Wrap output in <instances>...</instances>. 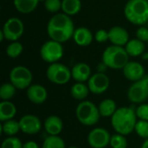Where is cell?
<instances>
[{
    "mask_svg": "<svg viewBox=\"0 0 148 148\" xmlns=\"http://www.w3.org/2000/svg\"><path fill=\"white\" fill-rule=\"evenodd\" d=\"M75 27L71 16L64 13L54 14L47 23V34L49 39L64 43L73 37Z\"/></svg>",
    "mask_w": 148,
    "mask_h": 148,
    "instance_id": "6da1fadb",
    "label": "cell"
},
{
    "mask_svg": "<svg viewBox=\"0 0 148 148\" xmlns=\"http://www.w3.org/2000/svg\"><path fill=\"white\" fill-rule=\"evenodd\" d=\"M137 121L136 111L128 107L119 108L111 117V124L115 132L125 136L134 131Z\"/></svg>",
    "mask_w": 148,
    "mask_h": 148,
    "instance_id": "7a4b0ae2",
    "label": "cell"
},
{
    "mask_svg": "<svg viewBox=\"0 0 148 148\" xmlns=\"http://www.w3.org/2000/svg\"><path fill=\"white\" fill-rule=\"evenodd\" d=\"M124 16L134 25H146L148 21V0H128L124 7Z\"/></svg>",
    "mask_w": 148,
    "mask_h": 148,
    "instance_id": "3957f363",
    "label": "cell"
},
{
    "mask_svg": "<svg viewBox=\"0 0 148 148\" xmlns=\"http://www.w3.org/2000/svg\"><path fill=\"white\" fill-rule=\"evenodd\" d=\"M129 56L124 47L110 45L107 47L101 56L103 62L108 69H123L129 62Z\"/></svg>",
    "mask_w": 148,
    "mask_h": 148,
    "instance_id": "277c9868",
    "label": "cell"
},
{
    "mask_svg": "<svg viewBox=\"0 0 148 148\" xmlns=\"http://www.w3.org/2000/svg\"><path fill=\"white\" fill-rule=\"evenodd\" d=\"M75 115L78 121L84 126L95 125L101 117L98 107L89 101H82L75 109Z\"/></svg>",
    "mask_w": 148,
    "mask_h": 148,
    "instance_id": "5b68a950",
    "label": "cell"
},
{
    "mask_svg": "<svg viewBox=\"0 0 148 148\" xmlns=\"http://www.w3.org/2000/svg\"><path fill=\"white\" fill-rule=\"evenodd\" d=\"M46 76L49 82L56 85H64L67 84L72 78L71 69L66 65L55 62L49 64L46 70Z\"/></svg>",
    "mask_w": 148,
    "mask_h": 148,
    "instance_id": "8992f818",
    "label": "cell"
},
{
    "mask_svg": "<svg viewBox=\"0 0 148 148\" xmlns=\"http://www.w3.org/2000/svg\"><path fill=\"white\" fill-rule=\"evenodd\" d=\"M63 54L64 49L62 43L53 41L51 39L46 41L40 49L41 58L49 64L58 62V61L62 58Z\"/></svg>",
    "mask_w": 148,
    "mask_h": 148,
    "instance_id": "52a82bcc",
    "label": "cell"
},
{
    "mask_svg": "<svg viewBox=\"0 0 148 148\" xmlns=\"http://www.w3.org/2000/svg\"><path fill=\"white\" fill-rule=\"evenodd\" d=\"M4 36V39L11 42L18 41L23 35L24 32V24L23 21L16 16L8 18L0 30Z\"/></svg>",
    "mask_w": 148,
    "mask_h": 148,
    "instance_id": "ba28073f",
    "label": "cell"
},
{
    "mask_svg": "<svg viewBox=\"0 0 148 148\" xmlns=\"http://www.w3.org/2000/svg\"><path fill=\"white\" fill-rule=\"evenodd\" d=\"M31 71L25 66H16L10 72V81L17 89L28 88L32 82Z\"/></svg>",
    "mask_w": 148,
    "mask_h": 148,
    "instance_id": "9c48e42d",
    "label": "cell"
},
{
    "mask_svg": "<svg viewBox=\"0 0 148 148\" xmlns=\"http://www.w3.org/2000/svg\"><path fill=\"white\" fill-rule=\"evenodd\" d=\"M128 100L135 104L142 103L148 99V75L134 82L127 90Z\"/></svg>",
    "mask_w": 148,
    "mask_h": 148,
    "instance_id": "30bf717a",
    "label": "cell"
},
{
    "mask_svg": "<svg viewBox=\"0 0 148 148\" xmlns=\"http://www.w3.org/2000/svg\"><path fill=\"white\" fill-rule=\"evenodd\" d=\"M111 135L109 132L102 127L91 130L88 135V143L92 148H104L110 144Z\"/></svg>",
    "mask_w": 148,
    "mask_h": 148,
    "instance_id": "8fae6325",
    "label": "cell"
},
{
    "mask_svg": "<svg viewBox=\"0 0 148 148\" xmlns=\"http://www.w3.org/2000/svg\"><path fill=\"white\" fill-rule=\"evenodd\" d=\"M110 85V80L105 73H95L91 75L88 81L89 91L94 95H101L108 90Z\"/></svg>",
    "mask_w": 148,
    "mask_h": 148,
    "instance_id": "7c38bea8",
    "label": "cell"
},
{
    "mask_svg": "<svg viewBox=\"0 0 148 148\" xmlns=\"http://www.w3.org/2000/svg\"><path fill=\"white\" fill-rule=\"evenodd\" d=\"M20 129L23 133L29 135L36 134L42 128L40 119L34 114H25L19 120Z\"/></svg>",
    "mask_w": 148,
    "mask_h": 148,
    "instance_id": "4fadbf2b",
    "label": "cell"
},
{
    "mask_svg": "<svg viewBox=\"0 0 148 148\" xmlns=\"http://www.w3.org/2000/svg\"><path fill=\"white\" fill-rule=\"evenodd\" d=\"M123 70V75L128 80L133 82H135L137 81H140L147 74L145 68L143 65L138 62H128V63L124 67Z\"/></svg>",
    "mask_w": 148,
    "mask_h": 148,
    "instance_id": "5bb4252c",
    "label": "cell"
},
{
    "mask_svg": "<svg viewBox=\"0 0 148 148\" xmlns=\"http://www.w3.org/2000/svg\"><path fill=\"white\" fill-rule=\"evenodd\" d=\"M109 42L112 45L125 47L130 40L128 31L122 26H113L109 30Z\"/></svg>",
    "mask_w": 148,
    "mask_h": 148,
    "instance_id": "9a60e30c",
    "label": "cell"
},
{
    "mask_svg": "<svg viewBox=\"0 0 148 148\" xmlns=\"http://www.w3.org/2000/svg\"><path fill=\"white\" fill-rule=\"evenodd\" d=\"M27 97L34 104H42L48 98L47 89L41 84H31L26 92Z\"/></svg>",
    "mask_w": 148,
    "mask_h": 148,
    "instance_id": "2e32d148",
    "label": "cell"
},
{
    "mask_svg": "<svg viewBox=\"0 0 148 148\" xmlns=\"http://www.w3.org/2000/svg\"><path fill=\"white\" fill-rule=\"evenodd\" d=\"M72 38L78 46L88 47L93 42L95 36L92 31L88 28L81 26V27L75 28Z\"/></svg>",
    "mask_w": 148,
    "mask_h": 148,
    "instance_id": "e0dca14e",
    "label": "cell"
},
{
    "mask_svg": "<svg viewBox=\"0 0 148 148\" xmlns=\"http://www.w3.org/2000/svg\"><path fill=\"white\" fill-rule=\"evenodd\" d=\"M72 78L76 82H85L91 77V68L85 62H77L71 69Z\"/></svg>",
    "mask_w": 148,
    "mask_h": 148,
    "instance_id": "ac0fdd59",
    "label": "cell"
},
{
    "mask_svg": "<svg viewBox=\"0 0 148 148\" xmlns=\"http://www.w3.org/2000/svg\"><path fill=\"white\" fill-rule=\"evenodd\" d=\"M43 126L47 134L53 136H58L63 129L62 121L56 115H50L46 118Z\"/></svg>",
    "mask_w": 148,
    "mask_h": 148,
    "instance_id": "d6986e66",
    "label": "cell"
},
{
    "mask_svg": "<svg viewBox=\"0 0 148 148\" xmlns=\"http://www.w3.org/2000/svg\"><path fill=\"white\" fill-rule=\"evenodd\" d=\"M129 56L137 57L143 56L146 52V43L138 38H132L124 47Z\"/></svg>",
    "mask_w": 148,
    "mask_h": 148,
    "instance_id": "ffe728a7",
    "label": "cell"
},
{
    "mask_svg": "<svg viewBox=\"0 0 148 148\" xmlns=\"http://www.w3.org/2000/svg\"><path fill=\"white\" fill-rule=\"evenodd\" d=\"M40 0H13L15 9L21 14L32 13L38 6Z\"/></svg>",
    "mask_w": 148,
    "mask_h": 148,
    "instance_id": "44dd1931",
    "label": "cell"
},
{
    "mask_svg": "<svg viewBox=\"0 0 148 148\" xmlns=\"http://www.w3.org/2000/svg\"><path fill=\"white\" fill-rule=\"evenodd\" d=\"M16 114V107L10 101H3L0 103V121L4 122L12 120Z\"/></svg>",
    "mask_w": 148,
    "mask_h": 148,
    "instance_id": "7402d4cb",
    "label": "cell"
},
{
    "mask_svg": "<svg viewBox=\"0 0 148 148\" xmlns=\"http://www.w3.org/2000/svg\"><path fill=\"white\" fill-rule=\"evenodd\" d=\"M82 10L81 0H62V13L73 16L77 15Z\"/></svg>",
    "mask_w": 148,
    "mask_h": 148,
    "instance_id": "603a6c76",
    "label": "cell"
},
{
    "mask_svg": "<svg viewBox=\"0 0 148 148\" xmlns=\"http://www.w3.org/2000/svg\"><path fill=\"white\" fill-rule=\"evenodd\" d=\"M98 109L101 117H112L118 108L114 100L105 99L100 103Z\"/></svg>",
    "mask_w": 148,
    "mask_h": 148,
    "instance_id": "cb8c5ba5",
    "label": "cell"
},
{
    "mask_svg": "<svg viewBox=\"0 0 148 148\" xmlns=\"http://www.w3.org/2000/svg\"><path fill=\"white\" fill-rule=\"evenodd\" d=\"M89 92L90 91L88 85L84 84V82H76L71 87L70 89L72 97L79 101H83L84 99H86Z\"/></svg>",
    "mask_w": 148,
    "mask_h": 148,
    "instance_id": "d4e9b609",
    "label": "cell"
},
{
    "mask_svg": "<svg viewBox=\"0 0 148 148\" xmlns=\"http://www.w3.org/2000/svg\"><path fill=\"white\" fill-rule=\"evenodd\" d=\"M19 131H21L19 121H15L13 119L6 121L3 122V124L1 125V132L8 135L9 137L15 136Z\"/></svg>",
    "mask_w": 148,
    "mask_h": 148,
    "instance_id": "484cf974",
    "label": "cell"
},
{
    "mask_svg": "<svg viewBox=\"0 0 148 148\" xmlns=\"http://www.w3.org/2000/svg\"><path fill=\"white\" fill-rule=\"evenodd\" d=\"M23 44L20 42L16 41V42H11L9 43V45L7 46L5 49V52H6V55L10 58L15 59L21 56V54L23 53Z\"/></svg>",
    "mask_w": 148,
    "mask_h": 148,
    "instance_id": "4316f807",
    "label": "cell"
},
{
    "mask_svg": "<svg viewBox=\"0 0 148 148\" xmlns=\"http://www.w3.org/2000/svg\"><path fill=\"white\" fill-rule=\"evenodd\" d=\"M16 88L11 82H5L0 88V98L3 101H10L16 95Z\"/></svg>",
    "mask_w": 148,
    "mask_h": 148,
    "instance_id": "83f0119b",
    "label": "cell"
},
{
    "mask_svg": "<svg viewBox=\"0 0 148 148\" xmlns=\"http://www.w3.org/2000/svg\"><path fill=\"white\" fill-rule=\"evenodd\" d=\"M42 148H66L64 140L59 136L49 135L43 141Z\"/></svg>",
    "mask_w": 148,
    "mask_h": 148,
    "instance_id": "f1b7e54d",
    "label": "cell"
},
{
    "mask_svg": "<svg viewBox=\"0 0 148 148\" xmlns=\"http://www.w3.org/2000/svg\"><path fill=\"white\" fill-rule=\"evenodd\" d=\"M112 148H127V140L125 135L115 134L111 136L110 144Z\"/></svg>",
    "mask_w": 148,
    "mask_h": 148,
    "instance_id": "f546056e",
    "label": "cell"
},
{
    "mask_svg": "<svg viewBox=\"0 0 148 148\" xmlns=\"http://www.w3.org/2000/svg\"><path fill=\"white\" fill-rule=\"evenodd\" d=\"M134 131L142 139H148V121H138Z\"/></svg>",
    "mask_w": 148,
    "mask_h": 148,
    "instance_id": "4dcf8cb0",
    "label": "cell"
},
{
    "mask_svg": "<svg viewBox=\"0 0 148 148\" xmlns=\"http://www.w3.org/2000/svg\"><path fill=\"white\" fill-rule=\"evenodd\" d=\"M43 3L45 10L49 13L56 14L62 10V0H46Z\"/></svg>",
    "mask_w": 148,
    "mask_h": 148,
    "instance_id": "1f68e13d",
    "label": "cell"
},
{
    "mask_svg": "<svg viewBox=\"0 0 148 148\" xmlns=\"http://www.w3.org/2000/svg\"><path fill=\"white\" fill-rule=\"evenodd\" d=\"M22 141L15 136L6 138L1 145V148H23Z\"/></svg>",
    "mask_w": 148,
    "mask_h": 148,
    "instance_id": "d6a6232c",
    "label": "cell"
},
{
    "mask_svg": "<svg viewBox=\"0 0 148 148\" xmlns=\"http://www.w3.org/2000/svg\"><path fill=\"white\" fill-rule=\"evenodd\" d=\"M95 40L99 42V43H103L106 42L108 41H109V34H108V30H106L104 29H98L95 34Z\"/></svg>",
    "mask_w": 148,
    "mask_h": 148,
    "instance_id": "836d02e7",
    "label": "cell"
},
{
    "mask_svg": "<svg viewBox=\"0 0 148 148\" xmlns=\"http://www.w3.org/2000/svg\"><path fill=\"white\" fill-rule=\"evenodd\" d=\"M136 115L141 121H148V104H141L137 108Z\"/></svg>",
    "mask_w": 148,
    "mask_h": 148,
    "instance_id": "e575fe53",
    "label": "cell"
},
{
    "mask_svg": "<svg viewBox=\"0 0 148 148\" xmlns=\"http://www.w3.org/2000/svg\"><path fill=\"white\" fill-rule=\"evenodd\" d=\"M135 36H136V38L140 39L145 43L148 42V28L146 25L140 26L136 30Z\"/></svg>",
    "mask_w": 148,
    "mask_h": 148,
    "instance_id": "d590c367",
    "label": "cell"
},
{
    "mask_svg": "<svg viewBox=\"0 0 148 148\" xmlns=\"http://www.w3.org/2000/svg\"><path fill=\"white\" fill-rule=\"evenodd\" d=\"M23 148H40V147H39V146L37 145V143H36L35 141L29 140V141L25 142V143L23 145Z\"/></svg>",
    "mask_w": 148,
    "mask_h": 148,
    "instance_id": "8d00e7d4",
    "label": "cell"
},
{
    "mask_svg": "<svg viewBox=\"0 0 148 148\" xmlns=\"http://www.w3.org/2000/svg\"><path fill=\"white\" fill-rule=\"evenodd\" d=\"M107 69H108V66H107L103 62H100V63L98 64V66H97V71H98L99 73H104V72L107 70Z\"/></svg>",
    "mask_w": 148,
    "mask_h": 148,
    "instance_id": "74e56055",
    "label": "cell"
},
{
    "mask_svg": "<svg viewBox=\"0 0 148 148\" xmlns=\"http://www.w3.org/2000/svg\"><path fill=\"white\" fill-rule=\"evenodd\" d=\"M141 148H148V139H147V140L144 141V143L142 144Z\"/></svg>",
    "mask_w": 148,
    "mask_h": 148,
    "instance_id": "f35d334b",
    "label": "cell"
},
{
    "mask_svg": "<svg viewBox=\"0 0 148 148\" xmlns=\"http://www.w3.org/2000/svg\"><path fill=\"white\" fill-rule=\"evenodd\" d=\"M142 57H143V59H144V60H147V61H148V50H147V52H146V53L142 56Z\"/></svg>",
    "mask_w": 148,
    "mask_h": 148,
    "instance_id": "ab89813d",
    "label": "cell"
},
{
    "mask_svg": "<svg viewBox=\"0 0 148 148\" xmlns=\"http://www.w3.org/2000/svg\"><path fill=\"white\" fill-rule=\"evenodd\" d=\"M68 148H79V147H68Z\"/></svg>",
    "mask_w": 148,
    "mask_h": 148,
    "instance_id": "60d3db41",
    "label": "cell"
},
{
    "mask_svg": "<svg viewBox=\"0 0 148 148\" xmlns=\"http://www.w3.org/2000/svg\"><path fill=\"white\" fill-rule=\"evenodd\" d=\"M45 1H46V0H40V2H43V3H44Z\"/></svg>",
    "mask_w": 148,
    "mask_h": 148,
    "instance_id": "b9f144b4",
    "label": "cell"
},
{
    "mask_svg": "<svg viewBox=\"0 0 148 148\" xmlns=\"http://www.w3.org/2000/svg\"><path fill=\"white\" fill-rule=\"evenodd\" d=\"M146 26L148 28V21H147V24H146Z\"/></svg>",
    "mask_w": 148,
    "mask_h": 148,
    "instance_id": "7bdbcfd3",
    "label": "cell"
}]
</instances>
